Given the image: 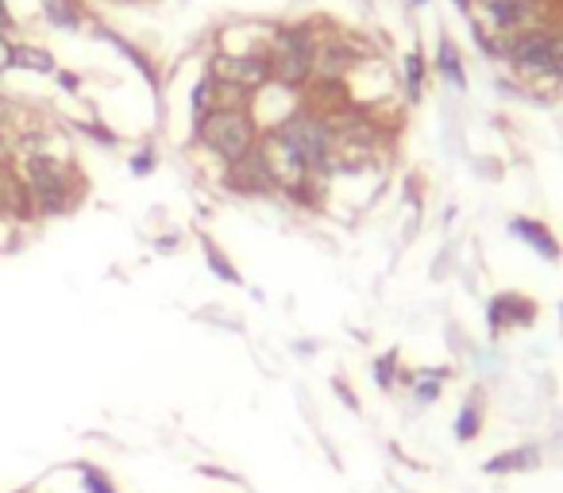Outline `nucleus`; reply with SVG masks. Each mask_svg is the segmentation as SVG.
Returning <instances> with one entry per match:
<instances>
[{"label":"nucleus","instance_id":"nucleus-1","mask_svg":"<svg viewBox=\"0 0 563 493\" xmlns=\"http://www.w3.org/2000/svg\"><path fill=\"white\" fill-rule=\"evenodd\" d=\"M16 170H20L23 185H28L39 220H54V216L74 213L78 201H81V193H86V182H81L78 166L69 158H58L54 150L23 155Z\"/></svg>","mask_w":563,"mask_h":493},{"label":"nucleus","instance_id":"nucleus-2","mask_svg":"<svg viewBox=\"0 0 563 493\" xmlns=\"http://www.w3.org/2000/svg\"><path fill=\"white\" fill-rule=\"evenodd\" d=\"M259 120H255L251 104H220L201 120H193V143L213 155L220 166L248 158L259 147Z\"/></svg>","mask_w":563,"mask_h":493},{"label":"nucleus","instance_id":"nucleus-3","mask_svg":"<svg viewBox=\"0 0 563 493\" xmlns=\"http://www.w3.org/2000/svg\"><path fill=\"white\" fill-rule=\"evenodd\" d=\"M316 46H321V31L316 20L305 23H278L271 31V69H274V85L286 93H298L313 81V62H316Z\"/></svg>","mask_w":563,"mask_h":493},{"label":"nucleus","instance_id":"nucleus-4","mask_svg":"<svg viewBox=\"0 0 563 493\" xmlns=\"http://www.w3.org/2000/svg\"><path fill=\"white\" fill-rule=\"evenodd\" d=\"M274 132H282L293 143V150L305 158V166H309L313 178H321L332 166V124H328L324 112L309 109V104H301V109H290L278 116Z\"/></svg>","mask_w":563,"mask_h":493},{"label":"nucleus","instance_id":"nucleus-5","mask_svg":"<svg viewBox=\"0 0 563 493\" xmlns=\"http://www.w3.org/2000/svg\"><path fill=\"white\" fill-rule=\"evenodd\" d=\"M205 74L236 93H248V97H259L263 89L274 85L271 51L266 46H251V51H213L205 62Z\"/></svg>","mask_w":563,"mask_h":493},{"label":"nucleus","instance_id":"nucleus-6","mask_svg":"<svg viewBox=\"0 0 563 493\" xmlns=\"http://www.w3.org/2000/svg\"><path fill=\"white\" fill-rule=\"evenodd\" d=\"M224 185H228L232 193H240V197L278 193V182H274V174H271V166H266V158H263L259 147H255L248 158H240V162H232V166H224Z\"/></svg>","mask_w":563,"mask_h":493},{"label":"nucleus","instance_id":"nucleus-7","mask_svg":"<svg viewBox=\"0 0 563 493\" xmlns=\"http://www.w3.org/2000/svg\"><path fill=\"white\" fill-rule=\"evenodd\" d=\"M363 54L355 51V43L351 39H339V35H332V39H321V46H316V62H313V81H344L359 69Z\"/></svg>","mask_w":563,"mask_h":493},{"label":"nucleus","instance_id":"nucleus-8","mask_svg":"<svg viewBox=\"0 0 563 493\" xmlns=\"http://www.w3.org/2000/svg\"><path fill=\"white\" fill-rule=\"evenodd\" d=\"M475 8H478V16H483L478 28H486L494 35H518L525 28H533L529 20L536 16V8L521 4V0H475Z\"/></svg>","mask_w":563,"mask_h":493},{"label":"nucleus","instance_id":"nucleus-9","mask_svg":"<svg viewBox=\"0 0 563 493\" xmlns=\"http://www.w3.org/2000/svg\"><path fill=\"white\" fill-rule=\"evenodd\" d=\"M533 316H536V301L521 297V293H498L490 301V327H494V335H502L506 327L533 324Z\"/></svg>","mask_w":563,"mask_h":493},{"label":"nucleus","instance_id":"nucleus-10","mask_svg":"<svg viewBox=\"0 0 563 493\" xmlns=\"http://www.w3.org/2000/svg\"><path fill=\"white\" fill-rule=\"evenodd\" d=\"M510 231L513 236H521L525 243L533 246L536 255L541 258H548V263H556V258L563 255V246H559V239L552 236V231H548V224H541V220H525V216H518L510 224Z\"/></svg>","mask_w":563,"mask_h":493},{"label":"nucleus","instance_id":"nucleus-11","mask_svg":"<svg viewBox=\"0 0 563 493\" xmlns=\"http://www.w3.org/2000/svg\"><path fill=\"white\" fill-rule=\"evenodd\" d=\"M533 466H541V451L533 448V443H525V448H513V451H502L494 459L483 463L486 474H525L533 471Z\"/></svg>","mask_w":563,"mask_h":493},{"label":"nucleus","instance_id":"nucleus-12","mask_svg":"<svg viewBox=\"0 0 563 493\" xmlns=\"http://www.w3.org/2000/svg\"><path fill=\"white\" fill-rule=\"evenodd\" d=\"M39 12L43 20L51 23L54 31H78L86 23V8L81 0H39Z\"/></svg>","mask_w":563,"mask_h":493},{"label":"nucleus","instance_id":"nucleus-13","mask_svg":"<svg viewBox=\"0 0 563 493\" xmlns=\"http://www.w3.org/2000/svg\"><path fill=\"white\" fill-rule=\"evenodd\" d=\"M12 69H23V74H54L58 62L46 46H31V43H16L12 46Z\"/></svg>","mask_w":563,"mask_h":493},{"label":"nucleus","instance_id":"nucleus-14","mask_svg":"<svg viewBox=\"0 0 563 493\" xmlns=\"http://www.w3.org/2000/svg\"><path fill=\"white\" fill-rule=\"evenodd\" d=\"M437 74L448 81V85H455V89L467 85V69H463L460 46H455L448 35H440V43H437Z\"/></svg>","mask_w":563,"mask_h":493},{"label":"nucleus","instance_id":"nucleus-15","mask_svg":"<svg viewBox=\"0 0 563 493\" xmlns=\"http://www.w3.org/2000/svg\"><path fill=\"white\" fill-rule=\"evenodd\" d=\"M478 432H483V401L478 397H467L460 416H455V440L460 443H471Z\"/></svg>","mask_w":563,"mask_h":493},{"label":"nucleus","instance_id":"nucleus-16","mask_svg":"<svg viewBox=\"0 0 563 493\" xmlns=\"http://www.w3.org/2000/svg\"><path fill=\"white\" fill-rule=\"evenodd\" d=\"M197 239H201V251H205V258H208V270H213V274L220 278V281H228V286H240V270L236 266H232V258L224 255V251H220V246L213 243V239H208V236H197Z\"/></svg>","mask_w":563,"mask_h":493},{"label":"nucleus","instance_id":"nucleus-17","mask_svg":"<svg viewBox=\"0 0 563 493\" xmlns=\"http://www.w3.org/2000/svg\"><path fill=\"white\" fill-rule=\"evenodd\" d=\"M220 104V85H216V77H201L193 85V93H190V109H193V120H201V116H208Z\"/></svg>","mask_w":563,"mask_h":493},{"label":"nucleus","instance_id":"nucleus-18","mask_svg":"<svg viewBox=\"0 0 563 493\" xmlns=\"http://www.w3.org/2000/svg\"><path fill=\"white\" fill-rule=\"evenodd\" d=\"M420 89H425V54L413 46V51L405 54V97L420 101Z\"/></svg>","mask_w":563,"mask_h":493},{"label":"nucleus","instance_id":"nucleus-19","mask_svg":"<svg viewBox=\"0 0 563 493\" xmlns=\"http://www.w3.org/2000/svg\"><path fill=\"white\" fill-rule=\"evenodd\" d=\"M78 474H81V489H86V493H120V489L112 486L109 474L97 471V466H89V463H81Z\"/></svg>","mask_w":563,"mask_h":493},{"label":"nucleus","instance_id":"nucleus-20","mask_svg":"<svg viewBox=\"0 0 563 493\" xmlns=\"http://www.w3.org/2000/svg\"><path fill=\"white\" fill-rule=\"evenodd\" d=\"M444 378H448V370H432L428 382H417V385H413L417 401H420V405H432V401H437V397L444 393Z\"/></svg>","mask_w":563,"mask_h":493},{"label":"nucleus","instance_id":"nucleus-21","mask_svg":"<svg viewBox=\"0 0 563 493\" xmlns=\"http://www.w3.org/2000/svg\"><path fill=\"white\" fill-rule=\"evenodd\" d=\"M394 370H397V351H386L382 359H374V382L382 390H394Z\"/></svg>","mask_w":563,"mask_h":493},{"label":"nucleus","instance_id":"nucleus-22","mask_svg":"<svg viewBox=\"0 0 563 493\" xmlns=\"http://www.w3.org/2000/svg\"><path fill=\"white\" fill-rule=\"evenodd\" d=\"M548 81H563V31H552L548 43Z\"/></svg>","mask_w":563,"mask_h":493},{"label":"nucleus","instance_id":"nucleus-23","mask_svg":"<svg viewBox=\"0 0 563 493\" xmlns=\"http://www.w3.org/2000/svg\"><path fill=\"white\" fill-rule=\"evenodd\" d=\"M20 162V150H16V135L12 132H0V170H12Z\"/></svg>","mask_w":563,"mask_h":493},{"label":"nucleus","instance_id":"nucleus-24","mask_svg":"<svg viewBox=\"0 0 563 493\" xmlns=\"http://www.w3.org/2000/svg\"><path fill=\"white\" fill-rule=\"evenodd\" d=\"M12 127H20V104L0 93V132H12Z\"/></svg>","mask_w":563,"mask_h":493},{"label":"nucleus","instance_id":"nucleus-25","mask_svg":"<svg viewBox=\"0 0 563 493\" xmlns=\"http://www.w3.org/2000/svg\"><path fill=\"white\" fill-rule=\"evenodd\" d=\"M155 150H151V147H143V150H135V155H132V174H135V178H147V174L151 170H155Z\"/></svg>","mask_w":563,"mask_h":493},{"label":"nucleus","instance_id":"nucleus-26","mask_svg":"<svg viewBox=\"0 0 563 493\" xmlns=\"http://www.w3.org/2000/svg\"><path fill=\"white\" fill-rule=\"evenodd\" d=\"M81 132H86V135H93L101 147H116V143H120V139H116V132H109V127H104V124H97V120L81 124Z\"/></svg>","mask_w":563,"mask_h":493},{"label":"nucleus","instance_id":"nucleus-27","mask_svg":"<svg viewBox=\"0 0 563 493\" xmlns=\"http://www.w3.org/2000/svg\"><path fill=\"white\" fill-rule=\"evenodd\" d=\"M54 81H58V89H62V93H69V97H78V93H81V77L69 74V69H54Z\"/></svg>","mask_w":563,"mask_h":493},{"label":"nucleus","instance_id":"nucleus-28","mask_svg":"<svg viewBox=\"0 0 563 493\" xmlns=\"http://www.w3.org/2000/svg\"><path fill=\"white\" fill-rule=\"evenodd\" d=\"M12 46H16V43H12V35L0 31V74H8V69H12Z\"/></svg>","mask_w":563,"mask_h":493},{"label":"nucleus","instance_id":"nucleus-29","mask_svg":"<svg viewBox=\"0 0 563 493\" xmlns=\"http://www.w3.org/2000/svg\"><path fill=\"white\" fill-rule=\"evenodd\" d=\"M332 390L339 393V401H344V405L351 408V413H359V397L347 390V385H344V378H336V382H332Z\"/></svg>","mask_w":563,"mask_h":493},{"label":"nucleus","instance_id":"nucleus-30","mask_svg":"<svg viewBox=\"0 0 563 493\" xmlns=\"http://www.w3.org/2000/svg\"><path fill=\"white\" fill-rule=\"evenodd\" d=\"M460 12H467V16H475V0H452Z\"/></svg>","mask_w":563,"mask_h":493},{"label":"nucleus","instance_id":"nucleus-31","mask_svg":"<svg viewBox=\"0 0 563 493\" xmlns=\"http://www.w3.org/2000/svg\"><path fill=\"white\" fill-rule=\"evenodd\" d=\"M413 4H425V0H413Z\"/></svg>","mask_w":563,"mask_h":493}]
</instances>
